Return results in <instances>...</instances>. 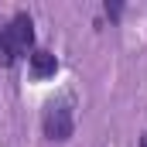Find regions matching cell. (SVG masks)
<instances>
[{
	"label": "cell",
	"instance_id": "7a4b0ae2",
	"mask_svg": "<svg viewBox=\"0 0 147 147\" xmlns=\"http://www.w3.org/2000/svg\"><path fill=\"white\" fill-rule=\"evenodd\" d=\"M3 31H7V41L14 45V51L17 55H31L34 51V21H31V14H24V10H17L7 24H3Z\"/></svg>",
	"mask_w": 147,
	"mask_h": 147
},
{
	"label": "cell",
	"instance_id": "6da1fadb",
	"mask_svg": "<svg viewBox=\"0 0 147 147\" xmlns=\"http://www.w3.org/2000/svg\"><path fill=\"white\" fill-rule=\"evenodd\" d=\"M72 127H75V99L72 92H62L45 106V137L48 140H69Z\"/></svg>",
	"mask_w": 147,
	"mask_h": 147
},
{
	"label": "cell",
	"instance_id": "3957f363",
	"mask_svg": "<svg viewBox=\"0 0 147 147\" xmlns=\"http://www.w3.org/2000/svg\"><path fill=\"white\" fill-rule=\"evenodd\" d=\"M28 72L34 82H45V79H55L58 75V58L48 51V48H34L28 55Z\"/></svg>",
	"mask_w": 147,
	"mask_h": 147
},
{
	"label": "cell",
	"instance_id": "277c9868",
	"mask_svg": "<svg viewBox=\"0 0 147 147\" xmlns=\"http://www.w3.org/2000/svg\"><path fill=\"white\" fill-rule=\"evenodd\" d=\"M17 51H14V45L7 41V31L0 28V69H10V65H17Z\"/></svg>",
	"mask_w": 147,
	"mask_h": 147
},
{
	"label": "cell",
	"instance_id": "5b68a950",
	"mask_svg": "<svg viewBox=\"0 0 147 147\" xmlns=\"http://www.w3.org/2000/svg\"><path fill=\"white\" fill-rule=\"evenodd\" d=\"M106 14L110 17H120V3H106Z\"/></svg>",
	"mask_w": 147,
	"mask_h": 147
},
{
	"label": "cell",
	"instance_id": "8992f818",
	"mask_svg": "<svg viewBox=\"0 0 147 147\" xmlns=\"http://www.w3.org/2000/svg\"><path fill=\"white\" fill-rule=\"evenodd\" d=\"M140 147H147V134H144V137H140Z\"/></svg>",
	"mask_w": 147,
	"mask_h": 147
}]
</instances>
